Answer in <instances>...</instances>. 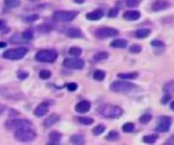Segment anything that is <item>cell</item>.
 <instances>
[{"instance_id": "25", "label": "cell", "mask_w": 174, "mask_h": 145, "mask_svg": "<svg viewBox=\"0 0 174 145\" xmlns=\"http://www.w3.org/2000/svg\"><path fill=\"white\" fill-rule=\"evenodd\" d=\"M49 137H50L51 140H52V142H57L58 143V142L60 141V139H61V134L58 133L57 131H52L49 134Z\"/></svg>"}, {"instance_id": "45", "label": "cell", "mask_w": 174, "mask_h": 145, "mask_svg": "<svg viewBox=\"0 0 174 145\" xmlns=\"http://www.w3.org/2000/svg\"><path fill=\"white\" fill-rule=\"evenodd\" d=\"M73 1H75V3H80V4H81V3H84V2H85V0H73Z\"/></svg>"}, {"instance_id": "17", "label": "cell", "mask_w": 174, "mask_h": 145, "mask_svg": "<svg viewBox=\"0 0 174 145\" xmlns=\"http://www.w3.org/2000/svg\"><path fill=\"white\" fill-rule=\"evenodd\" d=\"M127 42L125 40L118 39V40H114L113 42L111 43V47L113 48H119V49H123V48L126 47Z\"/></svg>"}, {"instance_id": "46", "label": "cell", "mask_w": 174, "mask_h": 145, "mask_svg": "<svg viewBox=\"0 0 174 145\" xmlns=\"http://www.w3.org/2000/svg\"><path fill=\"white\" fill-rule=\"evenodd\" d=\"M4 47H6V43L0 42V48H4Z\"/></svg>"}, {"instance_id": "26", "label": "cell", "mask_w": 174, "mask_h": 145, "mask_svg": "<svg viewBox=\"0 0 174 145\" xmlns=\"http://www.w3.org/2000/svg\"><path fill=\"white\" fill-rule=\"evenodd\" d=\"M78 121L83 125H91L94 123V120L92 118H86V117H80L78 118Z\"/></svg>"}, {"instance_id": "21", "label": "cell", "mask_w": 174, "mask_h": 145, "mask_svg": "<svg viewBox=\"0 0 174 145\" xmlns=\"http://www.w3.org/2000/svg\"><path fill=\"white\" fill-rule=\"evenodd\" d=\"M137 76V72H129V73H119L118 77L121 79H134Z\"/></svg>"}, {"instance_id": "9", "label": "cell", "mask_w": 174, "mask_h": 145, "mask_svg": "<svg viewBox=\"0 0 174 145\" xmlns=\"http://www.w3.org/2000/svg\"><path fill=\"white\" fill-rule=\"evenodd\" d=\"M96 37L98 39H105V38H110V37H115L118 35V30L112 29V27H102L96 30L95 33Z\"/></svg>"}, {"instance_id": "38", "label": "cell", "mask_w": 174, "mask_h": 145, "mask_svg": "<svg viewBox=\"0 0 174 145\" xmlns=\"http://www.w3.org/2000/svg\"><path fill=\"white\" fill-rule=\"evenodd\" d=\"M66 87H67V90L69 91H75L78 90V84L75 82H71V83H68V84H66Z\"/></svg>"}, {"instance_id": "47", "label": "cell", "mask_w": 174, "mask_h": 145, "mask_svg": "<svg viewBox=\"0 0 174 145\" xmlns=\"http://www.w3.org/2000/svg\"><path fill=\"white\" fill-rule=\"evenodd\" d=\"M47 145H59V144H58L57 142H49Z\"/></svg>"}, {"instance_id": "19", "label": "cell", "mask_w": 174, "mask_h": 145, "mask_svg": "<svg viewBox=\"0 0 174 145\" xmlns=\"http://www.w3.org/2000/svg\"><path fill=\"white\" fill-rule=\"evenodd\" d=\"M151 34V30L149 29H142V30H137L135 32V36L140 39H144V38H147L148 36Z\"/></svg>"}, {"instance_id": "14", "label": "cell", "mask_w": 174, "mask_h": 145, "mask_svg": "<svg viewBox=\"0 0 174 145\" xmlns=\"http://www.w3.org/2000/svg\"><path fill=\"white\" fill-rule=\"evenodd\" d=\"M123 17L126 20H137L140 17V12L137 10H128L124 12Z\"/></svg>"}, {"instance_id": "7", "label": "cell", "mask_w": 174, "mask_h": 145, "mask_svg": "<svg viewBox=\"0 0 174 145\" xmlns=\"http://www.w3.org/2000/svg\"><path fill=\"white\" fill-rule=\"evenodd\" d=\"M76 12L67 10H57L53 13V19L56 21H70L75 17Z\"/></svg>"}, {"instance_id": "12", "label": "cell", "mask_w": 174, "mask_h": 145, "mask_svg": "<svg viewBox=\"0 0 174 145\" xmlns=\"http://www.w3.org/2000/svg\"><path fill=\"white\" fill-rule=\"evenodd\" d=\"M48 111H49V104L42 103L36 108L34 114H35V116H37V117H42V116L46 115V114L48 113Z\"/></svg>"}, {"instance_id": "41", "label": "cell", "mask_w": 174, "mask_h": 145, "mask_svg": "<svg viewBox=\"0 0 174 145\" xmlns=\"http://www.w3.org/2000/svg\"><path fill=\"white\" fill-rule=\"evenodd\" d=\"M39 18V16H38L37 14H33V15H28V16L25 17V20H37Z\"/></svg>"}, {"instance_id": "34", "label": "cell", "mask_w": 174, "mask_h": 145, "mask_svg": "<svg viewBox=\"0 0 174 145\" xmlns=\"http://www.w3.org/2000/svg\"><path fill=\"white\" fill-rule=\"evenodd\" d=\"M119 12V8L118 7H112L111 9L108 11V16L109 17H115Z\"/></svg>"}, {"instance_id": "10", "label": "cell", "mask_w": 174, "mask_h": 145, "mask_svg": "<svg viewBox=\"0 0 174 145\" xmlns=\"http://www.w3.org/2000/svg\"><path fill=\"white\" fill-rule=\"evenodd\" d=\"M170 126H171V118L164 116L160 119V124L157 126L156 130L158 132H168L170 129Z\"/></svg>"}, {"instance_id": "16", "label": "cell", "mask_w": 174, "mask_h": 145, "mask_svg": "<svg viewBox=\"0 0 174 145\" xmlns=\"http://www.w3.org/2000/svg\"><path fill=\"white\" fill-rule=\"evenodd\" d=\"M103 17V11L100 9H97V10H94L92 12H89L87 14V18L89 20H99Z\"/></svg>"}, {"instance_id": "5", "label": "cell", "mask_w": 174, "mask_h": 145, "mask_svg": "<svg viewBox=\"0 0 174 145\" xmlns=\"http://www.w3.org/2000/svg\"><path fill=\"white\" fill-rule=\"evenodd\" d=\"M135 88V85L127 81H115L110 86V90L115 92H127Z\"/></svg>"}, {"instance_id": "32", "label": "cell", "mask_w": 174, "mask_h": 145, "mask_svg": "<svg viewBox=\"0 0 174 145\" xmlns=\"http://www.w3.org/2000/svg\"><path fill=\"white\" fill-rule=\"evenodd\" d=\"M157 135H150V136H145L144 137V142L146 143H154L157 140Z\"/></svg>"}, {"instance_id": "37", "label": "cell", "mask_w": 174, "mask_h": 145, "mask_svg": "<svg viewBox=\"0 0 174 145\" xmlns=\"http://www.w3.org/2000/svg\"><path fill=\"white\" fill-rule=\"evenodd\" d=\"M129 51L131 53H140V51H142V47L139 45H134L129 48Z\"/></svg>"}, {"instance_id": "4", "label": "cell", "mask_w": 174, "mask_h": 145, "mask_svg": "<svg viewBox=\"0 0 174 145\" xmlns=\"http://www.w3.org/2000/svg\"><path fill=\"white\" fill-rule=\"evenodd\" d=\"M28 53V48L25 47H20V48H16V49H10L5 51L3 53V58L8 60H19L22 59L24 56Z\"/></svg>"}, {"instance_id": "30", "label": "cell", "mask_w": 174, "mask_h": 145, "mask_svg": "<svg viewBox=\"0 0 174 145\" xmlns=\"http://www.w3.org/2000/svg\"><path fill=\"white\" fill-rule=\"evenodd\" d=\"M122 129H123V131L125 133H130V132H132L134 130V125L132 123H126L125 125H123Z\"/></svg>"}, {"instance_id": "11", "label": "cell", "mask_w": 174, "mask_h": 145, "mask_svg": "<svg viewBox=\"0 0 174 145\" xmlns=\"http://www.w3.org/2000/svg\"><path fill=\"white\" fill-rule=\"evenodd\" d=\"M171 6V3L169 1H166V0H157L155 1L152 5V9L155 11H161V10H165L169 8Z\"/></svg>"}, {"instance_id": "13", "label": "cell", "mask_w": 174, "mask_h": 145, "mask_svg": "<svg viewBox=\"0 0 174 145\" xmlns=\"http://www.w3.org/2000/svg\"><path fill=\"white\" fill-rule=\"evenodd\" d=\"M91 109V104L88 101H81L75 106V111L78 113H87Z\"/></svg>"}, {"instance_id": "35", "label": "cell", "mask_w": 174, "mask_h": 145, "mask_svg": "<svg viewBox=\"0 0 174 145\" xmlns=\"http://www.w3.org/2000/svg\"><path fill=\"white\" fill-rule=\"evenodd\" d=\"M39 75L42 79H48V78H50V76H51V72L49 70H42Z\"/></svg>"}, {"instance_id": "8", "label": "cell", "mask_w": 174, "mask_h": 145, "mask_svg": "<svg viewBox=\"0 0 174 145\" xmlns=\"http://www.w3.org/2000/svg\"><path fill=\"white\" fill-rule=\"evenodd\" d=\"M63 65L70 69H83L85 67V61L78 58H66L63 61Z\"/></svg>"}, {"instance_id": "36", "label": "cell", "mask_w": 174, "mask_h": 145, "mask_svg": "<svg viewBox=\"0 0 174 145\" xmlns=\"http://www.w3.org/2000/svg\"><path fill=\"white\" fill-rule=\"evenodd\" d=\"M142 0H126V5L128 7H135L137 6Z\"/></svg>"}, {"instance_id": "28", "label": "cell", "mask_w": 174, "mask_h": 145, "mask_svg": "<svg viewBox=\"0 0 174 145\" xmlns=\"http://www.w3.org/2000/svg\"><path fill=\"white\" fill-rule=\"evenodd\" d=\"M22 40L28 42V41H31L34 38V34H33L32 30H25V32H24L22 34Z\"/></svg>"}, {"instance_id": "42", "label": "cell", "mask_w": 174, "mask_h": 145, "mask_svg": "<svg viewBox=\"0 0 174 145\" xmlns=\"http://www.w3.org/2000/svg\"><path fill=\"white\" fill-rule=\"evenodd\" d=\"M171 100V95L168 93V95H165L164 96H163V98H162V104H166V103H168Z\"/></svg>"}, {"instance_id": "15", "label": "cell", "mask_w": 174, "mask_h": 145, "mask_svg": "<svg viewBox=\"0 0 174 145\" xmlns=\"http://www.w3.org/2000/svg\"><path fill=\"white\" fill-rule=\"evenodd\" d=\"M59 120H60L59 115H57V114H52V115L49 116L44 121V126L45 127H51L52 125H54L55 123H57Z\"/></svg>"}, {"instance_id": "2", "label": "cell", "mask_w": 174, "mask_h": 145, "mask_svg": "<svg viewBox=\"0 0 174 145\" xmlns=\"http://www.w3.org/2000/svg\"><path fill=\"white\" fill-rule=\"evenodd\" d=\"M37 136L36 132L30 128H24L16 130L14 133V138L19 142H30L34 140Z\"/></svg>"}, {"instance_id": "39", "label": "cell", "mask_w": 174, "mask_h": 145, "mask_svg": "<svg viewBox=\"0 0 174 145\" xmlns=\"http://www.w3.org/2000/svg\"><path fill=\"white\" fill-rule=\"evenodd\" d=\"M28 76H29L28 72H25V71H19V72H17V77H19L20 80L25 79V78H27Z\"/></svg>"}, {"instance_id": "31", "label": "cell", "mask_w": 174, "mask_h": 145, "mask_svg": "<svg viewBox=\"0 0 174 145\" xmlns=\"http://www.w3.org/2000/svg\"><path fill=\"white\" fill-rule=\"evenodd\" d=\"M104 131H105L104 125H98L93 129V133L95 134V135H100V134H102Z\"/></svg>"}, {"instance_id": "24", "label": "cell", "mask_w": 174, "mask_h": 145, "mask_svg": "<svg viewBox=\"0 0 174 145\" xmlns=\"http://www.w3.org/2000/svg\"><path fill=\"white\" fill-rule=\"evenodd\" d=\"M4 3L6 6L10 7V8H14V7L19 6L20 1L19 0H4Z\"/></svg>"}, {"instance_id": "43", "label": "cell", "mask_w": 174, "mask_h": 145, "mask_svg": "<svg viewBox=\"0 0 174 145\" xmlns=\"http://www.w3.org/2000/svg\"><path fill=\"white\" fill-rule=\"evenodd\" d=\"M164 145H174V137H170V138L165 142Z\"/></svg>"}, {"instance_id": "1", "label": "cell", "mask_w": 174, "mask_h": 145, "mask_svg": "<svg viewBox=\"0 0 174 145\" xmlns=\"http://www.w3.org/2000/svg\"><path fill=\"white\" fill-rule=\"evenodd\" d=\"M99 112L102 116L109 119L118 118L123 114V111H122L121 108L113 105H103L99 109Z\"/></svg>"}, {"instance_id": "48", "label": "cell", "mask_w": 174, "mask_h": 145, "mask_svg": "<svg viewBox=\"0 0 174 145\" xmlns=\"http://www.w3.org/2000/svg\"><path fill=\"white\" fill-rule=\"evenodd\" d=\"M0 114H1V108H0Z\"/></svg>"}, {"instance_id": "18", "label": "cell", "mask_w": 174, "mask_h": 145, "mask_svg": "<svg viewBox=\"0 0 174 145\" xmlns=\"http://www.w3.org/2000/svg\"><path fill=\"white\" fill-rule=\"evenodd\" d=\"M67 36L70 38H80L81 37V32L76 27H71L67 30Z\"/></svg>"}, {"instance_id": "23", "label": "cell", "mask_w": 174, "mask_h": 145, "mask_svg": "<svg viewBox=\"0 0 174 145\" xmlns=\"http://www.w3.org/2000/svg\"><path fill=\"white\" fill-rule=\"evenodd\" d=\"M108 57H109V54L107 52H99L94 56V60H96V61L106 60Z\"/></svg>"}, {"instance_id": "22", "label": "cell", "mask_w": 174, "mask_h": 145, "mask_svg": "<svg viewBox=\"0 0 174 145\" xmlns=\"http://www.w3.org/2000/svg\"><path fill=\"white\" fill-rule=\"evenodd\" d=\"M105 72L104 71H102V70H96L94 72V74H93V77H94V79L95 80H97V81H102L105 78Z\"/></svg>"}, {"instance_id": "20", "label": "cell", "mask_w": 174, "mask_h": 145, "mask_svg": "<svg viewBox=\"0 0 174 145\" xmlns=\"http://www.w3.org/2000/svg\"><path fill=\"white\" fill-rule=\"evenodd\" d=\"M71 143L75 145H83L85 143V138L81 135H75L71 137Z\"/></svg>"}, {"instance_id": "27", "label": "cell", "mask_w": 174, "mask_h": 145, "mask_svg": "<svg viewBox=\"0 0 174 145\" xmlns=\"http://www.w3.org/2000/svg\"><path fill=\"white\" fill-rule=\"evenodd\" d=\"M118 137H119L118 132L111 131V132H109V134L106 136V139H107V140H109V141H115V140H117V139H118Z\"/></svg>"}, {"instance_id": "40", "label": "cell", "mask_w": 174, "mask_h": 145, "mask_svg": "<svg viewBox=\"0 0 174 145\" xmlns=\"http://www.w3.org/2000/svg\"><path fill=\"white\" fill-rule=\"evenodd\" d=\"M152 45L155 46V47H164V46H165L164 43L161 42V41H159V40H154L152 42Z\"/></svg>"}, {"instance_id": "29", "label": "cell", "mask_w": 174, "mask_h": 145, "mask_svg": "<svg viewBox=\"0 0 174 145\" xmlns=\"http://www.w3.org/2000/svg\"><path fill=\"white\" fill-rule=\"evenodd\" d=\"M81 48H78V47H72V48H70V50H69V54L71 56H75V57H78V56H80L81 54Z\"/></svg>"}, {"instance_id": "33", "label": "cell", "mask_w": 174, "mask_h": 145, "mask_svg": "<svg viewBox=\"0 0 174 145\" xmlns=\"http://www.w3.org/2000/svg\"><path fill=\"white\" fill-rule=\"evenodd\" d=\"M151 120H152V116H151L150 114H145V115H143L140 118V122L143 124H147L148 122H150Z\"/></svg>"}, {"instance_id": "6", "label": "cell", "mask_w": 174, "mask_h": 145, "mask_svg": "<svg viewBox=\"0 0 174 145\" xmlns=\"http://www.w3.org/2000/svg\"><path fill=\"white\" fill-rule=\"evenodd\" d=\"M32 123L29 120H8L5 123V127L8 130H19L24 128H30Z\"/></svg>"}, {"instance_id": "3", "label": "cell", "mask_w": 174, "mask_h": 145, "mask_svg": "<svg viewBox=\"0 0 174 145\" xmlns=\"http://www.w3.org/2000/svg\"><path fill=\"white\" fill-rule=\"evenodd\" d=\"M35 58L39 62L52 63L57 58V53L54 50H41L36 54Z\"/></svg>"}, {"instance_id": "44", "label": "cell", "mask_w": 174, "mask_h": 145, "mask_svg": "<svg viewBox=\"0 0 174 145\" xmlns=\"http://www.w3.org/2000/svg\"><path fill=\"white\" fill-rule=\"evenodd\" d=\"M4 27H5V21L4 20H2V19H0V30L3 29Z\"/></svg>"}]
</instances>
